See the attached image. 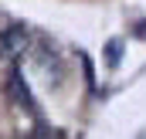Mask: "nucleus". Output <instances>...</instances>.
Returning <instances> with one entry per match:
<instances>
[{"label":"nucleus","mask_w":146,"mask_h":139,"mask_svg":"<svg viewBox=\"0 0 146 139\" xmlns=\"http://www.w3.org/2000/svg\"><path fill=\"white\" fill-rule=\"evenodd\" d=\"M27 48V31L24 27H3L0 31V58H17L21 51Z\"/></svg>","instance_id":"f257e3e1"},{"label":"nucleus","mask_w":146,"mask_h":139,"mask_svg":"<svg viewBox=\"0 0 146 139\" xmlns=\"http://www.w3.org/2000/svg\"><path fill=\"white\" fill-rule=\"evenodd\" d=\"M10 95H14L17 102L24 99V105H27L31 112H37V102H34V95L27 92V81H24V75H21V68H14V71H10Z\"/></svg>","instance_id":"f03ea898"},{"label":"nucleus","mask_w":146,"mask_h":139,"mask_svg":"<svg viewBox=\"0 0 146 139\" xmlns=\"http://www.w3.org/2000/svg\"><path fill=\"white\" fill-rule=\"evenodd\" d=\"M119 51H122V44H119V41H109V48H106V54H109V65H112V68L119 65Z\"/></svg>","instance_id":"7ed1b4c3"}]
</instances>
